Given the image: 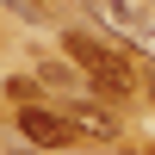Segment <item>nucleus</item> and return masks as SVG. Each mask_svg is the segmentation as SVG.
I'll use <instances>...</instances> for the list:
<instances>
[{
    "label": "nucleus",
    "instance_id": "1",
    "mask_svg": "<svg viewBox=\"0 0 155 155\" xmlns=\"http://www.w3.org/2000/svg\"><path fill=\"white\" fill-rule=\"evenodd\" d=\"M62 56L74 62V68L87 74V81L99 87V93H130L137 87V68H130V56H124V50H112V44H99V37H87L81 25H74V31H62Z\"/></svg>",
    "mask_w": 155,
    "mask_h": 155
},
{
    "label": "nucleus",
    "instance_id": "2",
    "mask_svg": "<svg viewBox=\"0 0 155 155\" xmlns=\"http://www.w3.org/2000/svg\"><path fill=\"white\" fill-rule=\"evenodd\" d=\"M12 124H19V137H25L31 149H68V143H74V124H68V112L44 106V99H25Z\"/></svg>",
    "mask_w": 155,
    "mask_h": 155
},
{
    "label": "nucleus",
    "instance_id": "3",
    "mask_svg": "<svg viewBox=\"0 0 155 155\" xmlns=\"http://www.w3.org/2000/svg\"><path fill=\"white\" fill-rule=\"evenodd\" d=\"M93 6V19L106 25L112 37H124V44H143V50H155V12H143L137 0H87Z\"/></svg>",
    "mask_w": 155,
    "mask_h": 155
},
{
    "label": "nucleus",
    "instance_id": "4",
    "mask_svg": "<svg viewBox=\"0 0 155 155\" xmlns=\"http://www.w3.org/2000/svg\"><path fill=\"white\" fill-rule=\"evenodd\" d=\"M37 87H50V93H81L87 74L74 68L68 56H44V62H37Z\"/></svg>",
    "mask_w": 155,
    "mask_h": 155
},
{
    "label": "nucleus",
    "instance_id": "5",
    "mask_svg": "<svg viewBox=\"0 0 155 155\" xmlns=\"http://www.w3.org/2000/svg\"><path fill=\"white\" fill-rule=\"evenodd\" d=\"M68 124H74V137H93V143L118 137V118L99 112V106H81V93H74V106H68Z\"/></svg>",
    "mask_w": 155,
    "mask_h": 155
},
{
    "label": "nucleus",
    "instance_id": "6",
    "mask_svg": "<svg viewBox=\"0 0 155 155\" xmlns=\"http://www.w3.org/2000/svg\"><path fill=\"white\" fill-rule=\"evenodd\" d=\"M6 6H12V12H19V19H25V25H44V0H6Z\"/></svg>",
    "mask_w": 155,
    "mask_h": 155
},
{
    "label": "nucleus",
    "instance_id": "7",
    "mask_svg": "<svg viewBox=\"0 0 155 155\" xmlns=\"http://www.w3.org/2000/svg\"><path fill=\"white\" fill-rule=\"evenodd\" d=\"M6 93H12V99L25 106V99H37V81H25V74H12V81H6Z\"/></svg>",
    "mask_w": 155,
    "mask_h": 155
}]
</instances>
